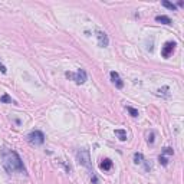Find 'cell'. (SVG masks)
Listing matches in <instances>:
<instances>
[{
  "instance_id": "cell-1",
  "label": "cell",
  "mask_w": 184,
  "mask_h": 184,
  "mask_svg": "<svg viewBox=\"0 0 184 184\" xmlns=\"http://www.w3.org/2000/svg\"><path fill=\"white\" fill-rule=\"evenodd\" d=\"M0 158H1V164L3 168L9 173V174H23L26 176V168L23 165V161L20 158V155L14 151V150H9V148H3L0 151Z\"/></svg>"
},
{
  "instance_id": "cell-2",
  "label": "cell",
  "mask_w": 184,
  "mask_h": 184,
  "mask_svg": "<svg viewBox=\"0 0 184 184\" xmlns=\"http://www.w3.org/2000/svg\"><path fill=\"white\" fill-rule=\"evenodd\" d=\"M76 160H78V163L82 165V167H85V168H88V170H92V163H91V154H89V150H79L78 152H76Z\"/></svg>"
},
{
  "instance_id": "cell-3",
  "label": "cell",
  "mask_w": 184,
  "mask_h": 184,
  "mask_svg": "<svg viewBox=\"0 0 184 184\" xmlns=\"http://www.w3.org/2000/svg\"><path fill=\"white\" fill-rule=\"evenodd\" d=\"M65 76L69 78V79H72L76 85H83V83L86 82V78H88V75H86V72H85V69H78L76 74L66 71V72H65Z\"/></svg>"
},
{
  "instance_id": "cell-4",
  "label": "cell",
  "mask_w": 184,
  "mask_h": 184,
  "mask_svg": "<svg viewBox=\"0 0 184 184\" xmlns=\"http://www.w3.org/2000/svg\"><path fill=\"white\" fill-rule=\"evenodd\" d=\"M26 138H28V141L32 145H42L45 143V134L42 131H39V130H35V131L29 132Z\"/></svg>"
},
{
  "instance_id": "cell-5",
  "label": "cell",
  "mask_w": 184,
  "mask_h": 184,
  "mask_svg": "<svg viewBox=\"0 0 184 184\" xmlns=\"http://www.w3.org/2000/svg\"><path fill=\"white\" fill-rule=\"evenodd\" d=\"M176 42H171V40H168V42H165L164 43V46H163V49H161V56L163 58H170L171 55H173V52H174V49H176Z\"/></svg>"
},
{
  "instance_id": "cell-6",
  "label": "cell",
  "mask_w": 184,
  "mask_h": 184,
  "mask_svg": "<svg viewBox=\"0 0 184 184\" xmlns=\"http://www.w3.org/2000/svg\"><path fill=\"white\" fill-rule=\"evenodd\" d=\"M95 36L98 39V45L101 46V48H107L108 45H110V39H108V35L105 33V32H102V30H95Z\"/></svg>"
},
{
  "instance_id": "cell-7",
  "label": "cell",
  "mask_w": 184,
  "mask_h": 184,
  "mask_svg": "<svg viewBox=\"0 0 184 184\" xmlns=\"http://www.w3.org/2000/svg\"><path fill=\"white\" fill-rule=\"evenodd\" d=\"M110 76H111V81H112V83H114V85H115L118 89H122V88H124V81L119 78V74H118V72H115V71H111Z\"/></svg>"
},
{
  "instance_id": "cell-8",
  "label": "cell",
  "mask_w": 184,
  "mask_h": 184,
  "mask_svg": "<svg viewBox=\"0 0 184 184\" xmlns=\"http://www.w3.org/2000/svg\"><path fill=\"white\" fill-rule=\"evenodd\" d=\"M112 165H114L112 160H110V158H104V160L101 161V164H99V168L104 170V171H110L111 168H112Z\"/></svg>"
},
{
  "instance_id": "cell-9",
  "label": "cell",
  "mask_w": 184,
  "mask_h": 184,
  "mask_svg": "<svg viewBox=\"0 0 184 184\" xmlns=\"http://www.w3.org/2000/svg\"><path fill=\"white\" fill-rule=\"evenodd\" d=\"M155 22H158V23H163V25H173V22H171V19L168 17V16H164V14H160V16H155Z\"/></svg>"
},
{
  "instance_id": "cell-10",
  "label": "cell",
  "mask_w": 184,
  "mask_h": 184,
  "mask_svg": "<svg viewBox=\"0 0 184 184\" xmlns=\"http://www.w3.org/2000/svg\"><path fill=\"white\" fill-rule=\"evenodd\" d=\"M115 135H116L121 141H127V131H125V130H115Z\"/></svg>"
},
{
  "instance_id": "cell-11",
  "label": "cell",
  "mask_w": 184,
  "mask_h": 184,
  "mask_svg": "<svg viewBox=\"0 0 184 184\" xmlns=\"http://www.w3.org/2000/svg\"><path fill=\"white\" fill-rule=\"evenodd\" d=\"M164 7H167V9H170V10H173V12H176L177 10V6L174 4V3H171V1H168V0H163V3H161Z\"/></svg>"
},
{
  "instance_id": "cell-12",
  "label": "cell",
  "mask_w": 184,
  "mask_h": 184,
  "mask_svg": "<svg viewBox=\"0 0 184 184\" xmlns=\"http://www.w3.org/2000/svg\"><path fill=\"white\" fill-rule=\"evenodd\" d=\"M0 102H1V104H16L14 101H12V98H10L7 94H3V95L0 96Z\"/></svg>"
},
{
  "instance_id": "cell-13",
  "label": "cell",
  "mask_w": 184,
  "mask_h": 184,
  "mask_svg": "<svg viewBox=\"0 0 184 184\" xmlns=\"http://www.w3.org/2000/svg\"><path fill=\"white\" fill-rule=\"evenodd\" d=\"M134 163L135 164H143L144 163V155L141 152H135L134 154Z\"/></svg>"
},
{
  "instance_id": "cell-14",
  "label": "cell",
  "mask_w": 184,
  "mask_h": 184,
  "mask_svg": "<svg viewBox=\"0 0 184 184\" xmlns=\"http://www.w3.org/2000/svg\"><path fill=\"white\" fill-rule=\"evenodd\" d=\"M157 95H163V96H165V98H170L168 88H167V86H164L163 89H158V91H157Z\"/></svg>"
},
{
  "instance_id": "cell-15",
  "label": "cell",
  "mask_w": 184,
  "mask_h": 184,
  "mask_svg": "<svg viewBox=\"0 0 184 184\" xmlns=\"http://www.w3.org/2000/svg\"><path fill=\"white\" fill-rule=\"evenodd\" d=\"M127 111L130 112V115L131 116H134V118H137L140 114H138V110H135V108H132V107H127Z\"/></svg>"
},
{
  "instance_id": "cell-16",
  "label": "cell",
  "mask_w": 184,
  "mask_h": 184,
  "mask_svg": "<svg viewBox=\"0 0 184 184\" xmlns=\"http://www.w3.org/2000/svg\"><path fill=\"white\" fill-rule=\"evenodd\" d=\"M158 163H160L161 165H164V167H167V165H168V160H167L164 155H160V157H158Z\"/></svg>"
},
{
  "instance_id": "cell-17",
  "label": "cell",
  "mask_w": 184,
  "mask_h": 184,
  "mask_svg": "<svg viewBox=\"0 0 184 184\" xmlns=\"http://www.w3.org/2000/svg\"><path fill=\"white\" fill-rule=\"evenodd\" d=\"M163 152L167 154V155H174V150L171 147H164L163 148Z\"/></svg>"
},
{
  "instance_id": "cell-18",
  "label": "cell",
  "mask_w": 184,
  "mask_h": 184,
  "mask_svg": "<svg viewBox=\"0 0 184 184\" xmlns=\"http://www.w3.org/2000/svg\"><path fill=\"white\" fill-rule=\"evenodd\" d=\"M147 143H148V144H150V145H152V144H154V132H152V131H151V132L148 134Z\"/></svg>"
},
{
  "instance_id": "cell-19",
  "label": "cell",
  "mask_w": 184,
  "mask_h": 184,
  "mask_svg": "<svg viewBox=\"0 0 184 184\" xmlns=\"http://www.w3.org/2000/svg\"><path fill=\"white\" fill-rule=\"evenodd\" d=\"M91 183H92V184H98V177H96L95 174H92V177H91Z\"/></svg>"
},
{
  "instance_id": "cell-20",
  "label": "cell",
  "mask_w": 184,
  "mask_h": 184,
  "mask_svg": "<svg viewBox=\"0 0 184 184\" xmlns=\"http://www.w3.org/2000/svg\"><path fill=\"white\" fill-rule=\"evenodd\" d=\"M0 72H1V74H6V72H7V69H6V66H4V65H3L1 62H0Z\"/></svg>"
},
{
  "instance_id": "cell-21",
  "label": "cell",
  "mask_w": 184,
  "mask_h": 184,
  "mask_svg": "<svg viewBox=\"0 0 184 184\" xmlns=\"http://www.w3.org/2000/svg\"><path fill=\"white\" fill-rule=\"evenodd\" d=\"M177 4H178V6H180V7H183V6H184V1H183V0H180V1H178V3H177Z\"/></svg>"
}]
</instances>
